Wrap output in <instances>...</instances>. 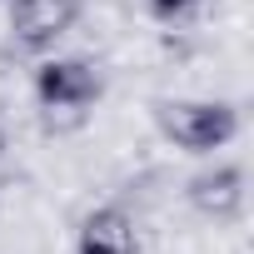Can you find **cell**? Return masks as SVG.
<instances>
[{
	"mask_svg": "<svg viewBox=\"0 0 254 254\" xmlns=\"http://www.w3.org/2000/svg\"><path fill=\"white\" fill-rule=\"evenodd\" d=\"M75 254H140V234L125 204H95L75 229Z\"/></svg>",
	"mask_w": 254,
	"mask_h": 254,
	"instance_id": "cell-5",
	"label": "cell"
},
{
	"mask_svg": "<svg viewBox=\"0 0 254 254\" xmlns=\"http://www.w3.org/2000/svg\"><path fill=\"white\" fill-rule=\"evenodd\" d=\"M0 150H5V135H0Z\"/></svg>",
	"mask_w": 254,
	"mask_h": 254,
	"instance_id": "cell-7",
	"label": "cell"
},
{
	"mask_svg": "<svg viewBox=\"0 0 254 254\" xmlns=\"http://www.w3.org/2000/svg\"><path fill=\"white\" fill-rule=\"evenodd\" d=\"M155 125L175 150L209 155L239 135V110L229 100H155Z\"/></svg>",
	"mask_w": 254,
	"mask_h": 254,
	"instance_id": "cell-1",
	"label": "cell"
},
{
	"mask_svg": "<svg viewBox=\"0 0 254 254\" xmlns=\"http://www.w3.org/2000/svg\"><path fill=\"white\" fill-rule=\"evenodd\" d=\"M185 199L194 214L214 219V224H229L239 209H244V170L239 165H214V170H199L190 185H185Z\"/></svg>",
	"mask_w": 254,
	"mask_h": 254,
	"instance_id": "cell-4",
	"label": "cell"
},
{
	"mask_svg": "<svg viewBox=\"0 0 254 254\" xmlns=\"http://www.w3.org/2000/svg\"><path fill=\"white\" fill-rule=\"evenodd\" d=\"M199 5H204V0H145L150 20H160V25H185V20L199 15Z\"/></svg>",
	"mask_w": 254,
	"mask_h": 254,
	"instance_id": "cell-6",
	"label": "cell"
},
{
	"mask_svg": "<svg viewBox=\"0 0 254 254\" xmlns=\"http://www.w3.org/2000/svg\"><path fill=\"white\" fill-rule=\"evenodd\" d=\"M105 95V75L85 55H50L35 65V105L40 110H80L90 115Z\"/></svg>",
	"mask_w": 254,
	"mask_h": 254,
	"instance_id": "cell-2",
	"label": "cell"
},
{
	"mask_svg": "<svg viewBox=\"0 0 254 254\" xmlns=\"http://www.w3.org/2000/svg\"><path fill=\"white\" fill-rule=\"evenodd\" d=\"M85 15V0H10V35L20 50H55Z\"/></svg>",
	"mask_w": 254,
	"mask_h": 254,
	"instance_id": "cell-3",
	"label": "cell"
}]
</instances>
